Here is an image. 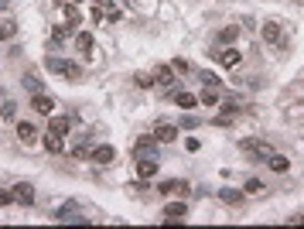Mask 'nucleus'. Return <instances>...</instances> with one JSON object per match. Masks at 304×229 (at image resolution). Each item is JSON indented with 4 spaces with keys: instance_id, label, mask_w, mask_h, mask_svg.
<instances>
[{
    "instance_id": "obj_10",
    "label": "nucleus",
    "mask_w": 304,
    "mask_h": 229,
    "mask_svg": "<svg viewBox=\"0 0 304 229\" xmlns=\"http://www.w3.org/2000/svg\"><path fill=\"white\" fill-rule=\"evenodd\" d=\"M14 202H21V205H35V185H28V181H18L14 185Z\"/></svg>"
},
{
    "instance_id": "obj_1",
    "label": "nucleus",
    "mask_w": 304,
    "mask_h": 229,
    "mask_svg": "<svg viewBox=\"0 0 304 229\" xmlns=\"http://www.w3.org/2000/svg\"><path fill=\"white\" fill-rule=\"evenodd\" d=\"M45 69L48 72H55V76H65V79H72V82H79L82 79V65H76V62H69V58H48L45 62Z\"/></svg>"
},
{
    "instance_id": "obj_9",
    "label": "nucleus",
    "mask_w": 304,
    "mask_h": 229,
    "mask_svg": "<svg viewBox=\"0 0 304 229\" xmlns=\"http://www.w3.org/2000/svg\"><path fill=\"white\" fill-rule=\"evenodd\" d=\"M157 168H161L157 157H137V174H140L144 181H151L154 174H157Z\"/></svg>"
},
{
    "instance_id": "obj_23",
    "label": "nucleus",
    "mask_w": 304,
    "mask_h": 229,
    "mask_svg": "<svg viewBox=\"0 0 304 229\" xmlns=\"http://www.w3.org/2000/svg\"><path fill=\"white\" fill-rule=\"evenodd\" d=\"M76 48L89 55V52H93V35H89V31H79V35H76Z\"/></svg>"
},
{
    "instance_id": "obj_4",
    "label": "nucleus",
    "mask_w": 304,
    "mask_h": 229,
    "mask_svg": "<svg viewBox=\"0 0 304 229\" xmlns=\"http://www.w3.org/2000/svg\"><path fill=\"white\" fill-rule=\"evenodd\" d=\"M185 215H188V205H185V202H168V205H164V226L185 222Z\"/></svg>"
},
{
    "instance_id": "obj_29",
    "label": "nucleus",
    "mask_w": 304,
    "mask_h": 229,
    "mask_svg": "<svg viewBox=\"0 0 304 229\" xmlns=\"http://www.w3.org/2000/svg\"><path fill=\"white\" fill-rule=\"evenodd\" d=\"M24 86H28L31 93H41V79L35 76V72H28V76H24Z\"/></svg>"
},
{
    "instance_id": "obj_35",
    "label": "nucleus",
    "mask_w": 304,
    "mask_h": 229,
    "mask_svg": "<svg viewBox=\"0 0 304 229\" xmlns=\"http://www.w3.org/2000/svg\"><path fill=\"white\" fill-rule=\"evenodd\" d=\"M181 127H185V130H191V127H198V120H195V116H185V120H181Z\"/></svg>"
},
{
    "instance_id": "obj_2",
    "label": "nucleus",
    "mask_w": 304,
    "mask_h": 229,
    "mask_svg": "<svg viewBox=\"0 0 304 229\" xmlns=\"http://www.w3.org/2000/svg\"><path fill=\"white\" fill-rule=\"evenodd\" d=\"M239 151L246 154V157H253V161H266L273 154V147L266 140H260V137H246V140H239Z\"/></svg>"
},
{
    "instance_id": "obj_36",
    "label": "nucleus",
    "mask_w": 304,
    "mask_h": 229,
    "mask_svg": "<svg viewBox=\"0 0 304 229\" xmlns=\"http://www.w3.org/2000/svg\"><path fill=\"white\" fill-rule=\"evenodd\" d=\"M287 222H294V226H304V212H301V215H290Z\"/></svg>"
},
{
    "instance_id": "obj_11",
    "label": "nucleus",
    "mask_w": 304,
    "mask_h": 229,
    "mask_svg": "<svg viewBox=\"0 0 304 229\" xmlns=\"http://www.w3.org/2000/svg\"><path fill=\"white\" fill-rule=\"evenodd\" d=\"M154 79H157L161 86H174V82H178V72H174V65H154Z\"/></svg>"
},
{
    "instance_id": "obj_5",
    "label": "nucleus",
    "mask_w": 304,
    "mask_h": 229,
    "mask_svg": "<svg viewBox=\"0 0 304 229\" xmlns=\"http://www.w3.org/2000/svg\"><path fill=\"white\" fill-rule=\"evenodd\" d=\"M260 35H263L266 45H284V28H280L277 21H263V24H260Z\"/></svg>"
},
{
    "instance_id": "obj_27",
    "label": "nucleus",
    "mask_w": 304,
    "mask_h": 229,
    "mask_svg": "<svg viewBox=\"0 0 304 229\" xmlns=\"http://www.w3.org/2000/svg\"><path fill=\"white\" fill-rule=\"evenodd\" d=\"M133 82H137L140 89H151V86H154V82H157V79H154L151 72H137V76H133Z\"/></svg>"
},
{
    "instance_id": "obj_12",
    "label": "nucleus",
    "mask_w": 304,
    "mask_h": 229,
    "mask_svg": "<svg viewBox=\"0 0 304 229\" xmlns=\"http://www.w3.org/2000/svg\"><path fill=\"white\" fill-rule=\"evenodd\" d=\"M219 58V65H226V69H236L239 62H243V52H236V48H222V52H215Z\"/></svg>"
},
{
    "instance_id": "obj_21",
    "label": "nucleus",
    "mask_w": 304,
    "mask_h": 229,
    "mask_svg": "<svg viewBox=\"0 0 304 229\" xmlns=\"http://www.w3.org/2000/svg\"><path fill=\"white\" fill-rule=\"evenodd\" d=\"M14 35H18V24L11 18H0V41H11Z\"/></svg>"
},
{
    "instance_id": "obj_31",
    "label": "nucleus",
    "mask_w": 304,
    "mask_h": 229,
    "mask_svg": "<svg viewBox=\"0 0 304 229\" xmlns=\"http://www.w3.org/2000/svg\"><path fill=\"white\" fill-rule=\"evenodd\" d=\"M202 82H205V86H212V89H219V76H215V72H205V76H202Z\"/></svg>"
},
{
    "instance_id": "obj_3",
    "label": "nucleus",
    "mask_w": 304,
    "mask_h": 229,
    "mask_svg": "<svg viewBox=\"0 0 304 229\" xmlns=\"http://www.w3.org/2000/svg\"><path fill=\"white\" fill-rule=\"evenodd\" d=\"M157 144H161V140H157L154 134H144L137 144H133V157H157Z\"/></svg>"
},
{
    "instance_id": "obj_20",
    "label": "nucleus",
    "mask_w": 304,
    "mask_h": 229,
    "mask_svg": "<svg viewBox=\"0 0 304 229\" xmlns=\"http://www.w3.org/2000/svg\"><path fill=\"white\" fill-rule=\"evenodd\" d=\"M219 198H222L226 205H239V202H243V191L239 188H219Z\"/></svg>"
},
{
    "instance_id": "obj_22",
    "label": "nucleus",
    "mask_w": 304,
    "mask_h": 229,
    "mask_svg": "<svg viewBox=\"0 0 304 229\" xmlns=\"http://www.w3.org/2000/svg\"><path fill=\"white\" fill-rule=\"evenodd\" d=\"M198 103H202V106H219V89L205 86V89H202V96H198Z\"/></svg>"
},
{
    "instance_id": "obj_26",
    "label": "nucleus",
    "mask_w": 304,
    "mask_h": 229,
    "mask_svg": "<svg viewBox=\"0 0 304 229\" xmlns=\"http://www.w3.org/2000/svg\"><path fill=\"white\" fill-rule=\"evenodd\" d=\"M62 7H65V21H69L72 28H76V24H82V14H79L76 4H62Z\"/></svg>"
},
{
    "instance_id": "obj_37",
    "label": "nucleus",
    "mask_w": 304,
    "mask_h": 229,
    "mask_svg": "<svg viewBox=\"0 0 304 229\" xmlns=\"http://www.w3.org/2000/svg\"><path fill=\"white\" fill-rule=\"evenodd\" d=\"M7 7H11V0H0V11H7Z\"/></svg>"
},
{
    "instance_id": "obj_33",
    "label": "nucleus",
    "mask_w": 304,
    "mask_h": 229,
    "mask_svg": "<svg viewBox=\"0 0 304 229\" xmlns=\"http://www.w3.org/2000/svg\"><path fill=\"white\" fill-rule=\"evenodd\" d=\"M123 18V14H120V11H116V7H110V11H106V21H110V24H116V21Z\"/></svg>"
},
{
    "instance_id": "obj_7",
    "label": "nucleus",
    "mask_w": 304,
    "mask_h": 229,
    "mask_svg": "<svg viewBox=\"0 0 304 229\" xmlns=\"http://www.w3.org/2000/svg\"><path fill=\"white\" fill-rule=\"evenodd\" d=\"M157 191H161V195H178V198H185V195L191 191V185L185 181V178H168Z\"/></svg>"
},
{
    "instance_id": "obj_8",
    "label": "nucleus",
    "mask_w": 304,
    "mask_h": 229,
    "mask_svg": "<svg viewBox=\"0 0 304 229\" xmlns=\"http://www.w3.org/2000/svg\"><path fill=\"white\" fill-rule=\"evenodd\" d=\"M31 110L41 113V116H48L52 110H55V99H52L48 93H31Z\"/></svg>"
},
{
    "instance_id": "obj_34",
    "label": "nucleus",
    "mask_w": 304,
    "mask_h": 229,
    "mask_svg": "<svg viewBox=\"0 0 304 229\" xmlns=\"http://www.w3.org/2000/svg\"><path fill=\"white\" fill-rule=\"evenodd\" d=\"M185 147H188V151L195 154V151H198V147H202V144H198V137H188V140H185Z\"/></svg>"
},
{
    "instance_id": "obj_6",
    "label": "nucleus",
    "mask_w": 304,
    "mask_h": 229,
    "mask_svg": "<svg viewBox=\"0 0 304 229\" xmlns=\"http://www.w3.org/2000/svg\"><path fill=\"white\" fill-rule=\"evenodd\" d=\"M89 161H93V164H113V161H116V151L110 147V144H93Z\"/></svg>"
},
{
    "instance_id": "obj_18",
    "label": "nucleus",
    "mask_w": 304,
    "mask_h": 229,
    "mask_svg": "<svg viewBox=\"0 0 304 229\" xmlns=\"http://www.w3.org/2000/svg\"><path fill=\"white\" fill-rule=\"evenodd\" d=\"M266 164H270V171H277V174H284L287 168H290V161H287L284 154H277V151H273L270 157H266Z\"/></svg>"
},
{
    "instance_id": "obj_28",
    "label": "nucleus",
    "mask_w": 304,
    "mask_h": 229,
    "mask_svg": "<svg viewBox=\"0 0 304 229\" xmlns=\"http://www.w3.org/2000/svg\"><path fill=\"white\" fill-rule=\"evenodd\" d=\"M260 191H263V181H260V178H249L246 188H243V195H260Z\"/></svg>"
},
{
    "instance_id": "obj_19",
    "label": "nucleus",
    "mask_w": 304,
    "mask_h": 229,
    "mask_svg": "<svg viewBox=\"0 0 304 229\" xmlns=\"http://www.w3.org/2000/svg\"><path fill=\"white\" fill-rule=\"evenodd\" d=\"M236 38H239V24H226L219 31V45H236Z\"/></svg>"
},
{
    "instance_id": "obj_30",
    "label": "nucleus",
    "mask_w": 304,
    "mask_h": 229,
    "mask_svg": "<svg viewBox=\"0 0 304 229\" xmlns=\"http://www.w3.org/2000/svg\"><path fill=\"white\" fill-rule=\"evenodd\" d=\"M171 65H174V72H178V76H185V72H188V62H185V58H174Z\"/></svg>"
},
{
    "instance_id": "obj_25",
    "label": "nucleus",
    "mask_w": 304,
    "mask_h": 229,
    "mask_svg": "<svg viewBox=\"0 0 304 229\" xmlns=\"http://www.w3.org/2000/svg\"><path fill=\"white\" fill-rule=\"evenodd\" d=\"M0 116H4L7 123H18V103H11V99H7V103L0 106Z\"/></svg>"
},
{
    "instance_id": "obj_17",
    "label": "nucleus",
    "mask_w": 304,
    "mask_h": 229,
    "mask_svg": "<svg viewBox=\"0 0 304 229\" xmlns=\"http://www.w3.org/2000/svg\"><path fill=\"white\" fill-rule=\"evenodd\" d=\"M89 151H93V134H82L72 147V157H89Z\"/></svg>"
},
{
    "instance_id": "obj_13",
    "label": "nucleus",
    "mask_w": 304,
    "mask_h": 229,
    "mask_svg": "<svg viewBox=\"0 0 304 229\" xmlns=\"http://www.w3.org/2000/svg\"><path fill=\"white\" fill-rule=\"evenodd\" d=\"M18 137H21V144H35L38 140V127L28 123V120H18Z\"/></svg>"
},
{
    "instance_id": "obj_16",
    "label": "nucleus",
    "mask_w": 304,
    "mask_h": 229,
    "mask_svg": "<svg viewBox=\"0 0 304 229\" xmlns=\"http://www.w3.org/2000/svg\"><path fill=\"white\" fill-rule=\"evenodd\" d=\"M72 120H76V116H52V123H48V130H52V134H69V130H72Z\"/></svg>"
},
{
    "instance_id": "obj_24",
    "label": "nucleus",
    "mask_w": 304,
    "mask_h": 229,
    "mask_svg": "<svg viewBox=\"0 0 304 229\" xmlns=\"http://www.w3.org/2000/svg\"><path fill=\"white\" fill-rule=\"evenodd\" d=\"M174 103H178L181 110H195V106H198V96H191V93H178V96H174Z\"/></svg>"
},
{
    "instance_id": "obj_14",
    "label": "nucleus",
    "mask_w": 304,
    "mask_h": 229,
    "mask_svg": "<svg viewBox=\"0 0 304 229\" xmlns=\"http://www.w3.org/2000/svg\"><path fill=\"white\" fill-rule=\"evenodd\" d=\"M45 151H48V154H62V151H65V137L45 130Z\"/></svg>"
},
{
    "instance_id": "obj_15",
    "label": "nucleus",
    "mask_w": 304,
    "mask_h": 229,
    "mask_svg": "<svg viewBox=\"0 0 304 229\" xmlns=\"http://www.w3.org/2000/svg\"><path fill=\"white\" fill-rule=\"evenodd\" d=\"M154 137H157L161 144H171L174 137H178V127H174V123H157V127H154Z\"/></svg>"
},
{
    "instance_id": "obj_32",
    "label": "nucleus",
    "mask_w": 304,
    "mask_h": 229,
    "mask_svg": "<svg viewBox=\"0 0 304 229\" xmlns=\"http://www.w3.org/2000/svg\"><path fill=\"white\" fill-rule=\"evenodd\" d=\"M11 202H14V191L0 188V205H11Z\"/></svg>"
}]
</instances>
